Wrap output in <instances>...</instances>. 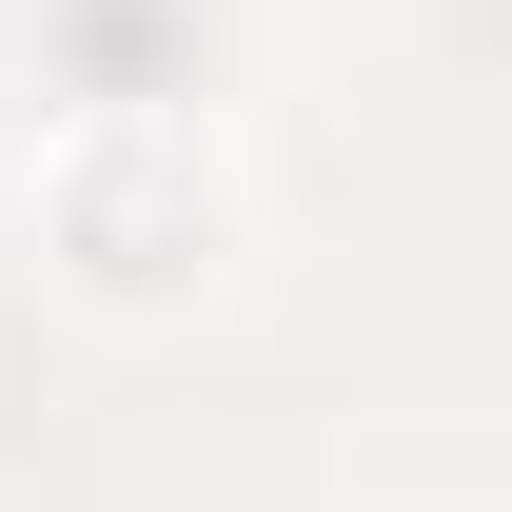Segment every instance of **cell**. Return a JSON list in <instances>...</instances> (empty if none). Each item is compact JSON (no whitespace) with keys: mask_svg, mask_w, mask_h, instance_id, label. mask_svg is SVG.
<instances>
[{"mask_svg":"<svg viewBox=\"0 0 512 512\" xmlns=\"http://www.w3.org/2000/svg\"><path fill=\"white\" fill-rule=\"evenodd\" d=\"M40 79L79 119H178L217 79V0H40Z\"/></svg>","mask_w":512,"mask_h":512,"instance_id":"cell-1","label":"cell"}]
</instances>
